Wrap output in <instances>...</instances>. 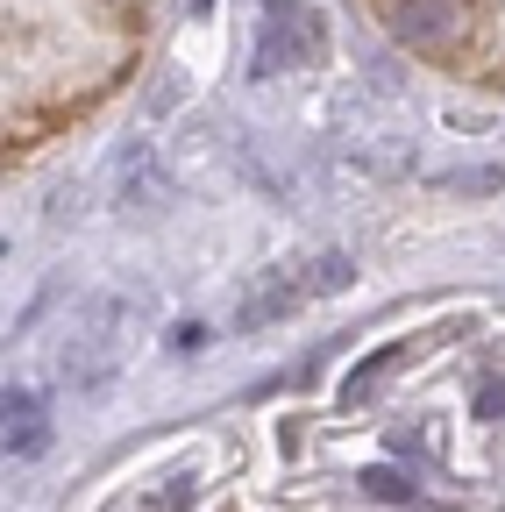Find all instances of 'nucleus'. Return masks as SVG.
<instances>
[{
    "instance_id": "3",
    "label": "nucleus",
    "mask_w": 505,
    "mask_h": 512,
    "mask_svg": "<svg viewBox=\"0 0 505 512\" xmlns=\"http://www.w3.org/2000/svg\"><path fill=\"white\" fill-rule=\"evenodd\" d=\"M463 22H470L463 0H399V36L420 43V50H441Z\"/></svg>"
},
{
    "instance_id": "1",
    "label": "nucleus",
    "mask_w": 505,
    "mask_h": 512,
    "mask_svg": "<svg viewBox=\"0 0 505 512\" xmlns=\"http://www.w3.org/2000/svg\"><path fill=\"white\" fill-rule=\"evenodd\" d=\"M349 285V256H321V264H292V271H271V278H257L242 292V328H271V320H285V313H299L313 292H342Z\"/></svg>"
},
{
    "instance_id": "5",
    "label": "nucleus",
    "mask_w": 505,
    "mask_h": 512,
    "mask_svg": "<svg viewBox=\"0 0 505 512\" xmlns=\"http://www.w3.org/2000/svg\"><path fill=\"white\" fill-rule=\"evenodd\" d=\"M363 484H370V498H392V505H399V498H413V484H406L399 470H385V463L363 470Z\"/></svg>"
},
{
    "instance_id": "6",
    "label": "nucleus",
    "mask_w": 505,
    "mask_h": 512,
    "mask_svg": "<svg viewBox=\"0 0 505 512\" xmlns=\"http://www.w3.org/2000/svg\"><path fill=\"white\" fill-rule=\"evenodd\" d=\"M477 420H505V377H484L477 384Z\"/></svg>"
},
{
    "instance_id": "4",
    "label": "nucleus",
    "mask_w": 505,
    "mask_h": 512,
    "mask_svg": "<svg viewBox=\"0 0 505 512\" xmlns=\"http://www.w3.org/2000/svg\"><path fill=\"white\" fill-rule=\"evenodd\" d=\"M43 448V406L29 392H8V456H36Z\"/></svg>"
},
{
    "instance_id": "2",
    "label": "nucleus",
    "mask_w": 505,
    "mask_h": 512,
    "mask_svg": "<svg viewBox=\"0 0 505 512\" xmlns=\"http://www.w3.org/2000/svg\"><path fill=\"white\" fill-rule=\"evenodd\" d=\"M129 335H136V313L121 306V299H93L86 306V320H79V342L65 349V370L72 377H107L114 363H121V349H129Z\"/></svg>"
}]
</instances>
